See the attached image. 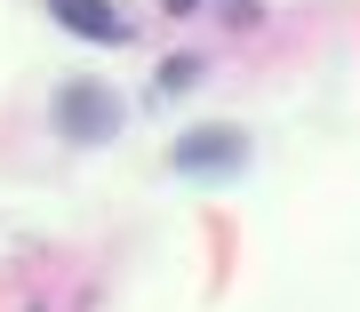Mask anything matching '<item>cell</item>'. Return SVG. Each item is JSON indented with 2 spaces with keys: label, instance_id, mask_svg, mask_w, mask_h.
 <instances>
[{
  "label": "cell",
  "instance_id": "obj_1",
  "mask_svg": "<svg viewBox=\"0 0 360 312\" xmlns=\"http://www.w3.org/2000/svg\"><path fill=\"white\" fill-rule=\"evenodd\" d=\"M56 129H65L72 144L120 136V96L104 89V80H65V89H56Z\"/></svg>",
  "mask_w": 360,
  "mask_h": 312
},
{
  "label": "cell",
  "instance_id": "obj_2",
  "mask_svg": "<svg viewBox=\"0 0 360 312\" xmlns=\"http://www.w3.org/2000/svg\"><path fill=\"white\" fill-rule=\"evenodd\" d=\"M176 169L184 176H240L248 169V136L240 129H184L176 136Z\"/></svg>",
  "mask_w": 360,
  "mask_h": 312
},
{
  "label": "cell",
  "instance_id": "obj_3",
  "mask_svg": "<svg viewBox=\"0 0 360 312\" xmlns=\"http://www.w3.org/2000/svg\"><path fill=\"white\" fill-rule=\"evenodd\" d=\"M49 16L65 32H80V40H120L129 32V16H120L112 0H49Z\"/></svg>",
  "mask_w": 360,
  "mask_h": 312
},
{
  "label": "cell",
  "instance_id": "obj_4",
  "mask_svg": "<svg viewBox=\"0 0 360 312\" xmlns=\"http://www.w3.org/2000/svg\"><path fill=\"white\" fill-rule=\"evenodd\" d=\"M193 80H200V65H193V56H176V65H160V89H193Z\"/></svg>",
  "mask_w": 360,
  "mask_h": 312
},
{
  "label": "cell",
  "instance_id": "obj_5",
  "mask_svg": "<svg viewBox=\"0 0 360 312\" xmlns=\"http://www.w3.org/2000/svg\"><path fill=\"white\" fill-rule=\"evenodd\" d=\"M168 8H176V16H184V8H200V0H168Z\"/></svg>",
  "mask_w": 360,
  "mask_h": 312
}]
</instances>
